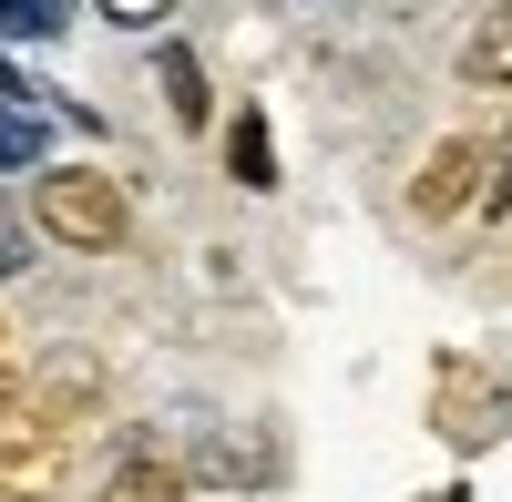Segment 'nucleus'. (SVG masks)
<instances>
[{
    "mask_svg": "<svg viewBox=\"0 0 512 502\" xmlns=\"http://www.w3.org/2000/svg\"><path fill=\"white\" fill-rule=\"evenodd\" d=\"M461 82L472 93H512V0H482V21L461 31Z\"/></svg>",
    "mask_w": 512,
    "mask_h": 502,
    "instance_id": "0eeeda50",
    "label": "nucleus"
},
{
    "mask_svg": "<svg viewBox=\"0 0 512 502\" xmlns=\"http://www.w3.org/2000/svg\"><path fill=\"white\" fill-rule=\"evenodd\" d=\"M72 11H62V0H0V31H11V41H52Z\"/></svg>",
    "mask_w": 512,
    "mask_h": 502,
    "instance_id": "9b49d317",
    "label": "nucleus"
},
{
    "mask_svg": "<svg viewBox=\"0 0 512 502\" xmlns=\"http://www.w3.org/2000/svg\"><path fill=\"white\" fill-rule=\"evenodd\" d=\"M431 431H441L451 451H482V441H502V431H512V380H502L492 359L451 349V359L431 369Z\"/></svg>",
    "mask_w": 512,
    "mask_h": 502,
    "instance_id": "7ed1b4c3",
    "label": "nucleus"
},
{
    "mask_svg": "<svg viewBox=\"0 0 512 502\" xmlns=\"http://www.w3.org/2000/svg\"><path fill=\"white\" fill-rule=\"evenodd\" d=\"M492 175H502V144H492V134H441L431 154H420V175H410V216H420V226L482 216V205H492Z\"/></svg>",
    "mask_w": 512,
    "mask_h": 502,
    "instance_id": "f03ea898",
    "label": "nucleus"
},
{
    "mask_svg": "<svg viewBox=\"0 0 512 502\" xmlns=\"http://www.w3.org/2000/svg\"><path fill=\"white\" fill-rule=\"evenodd\" d=\"M11 267H21V257H11V246H0V277H11Z\"/></svg>",
    "mask_w": 512,
    "mask_h": 502,
    "instance_id": "4468645a",
    "label": "nucleus"
},
{
    "mask_svg": "<svg viewBox=\"0 0 512 502\" xmlns=\"http://www.w3.org/2000/svg\"><path fill=\"white\" fill-rule=\"evenodd\" d=\"M502 154H512V134H502Z\"/></svg>",
    "mask_w": 512,
    "mask_h": 502,
    "instance_id": "dca6fc26",
    "label": "nucleus"
},
{
    "mask_svg": "<svg viewBox=\"0 0 512 502\" xmlns=\"http://www.w3.org/2000/svg\"><path fill=\"white\" fill-rule=\"evenodd\" d=\"M0 164H21V175L52 164V123H41L31 103H0Z\"/></svg>",
    "mask_w": 512,
    "mask_h": 502,
    "instance_id": "9d476101",
    "label": "nucleus"
},
{
    "mask_svg": "<svg viewBox=\"0 0 512 502\" xmlns=\"http://www.w3.org/2000/svg\"><path fill=\"white\" fill-rule=\"evenodd\" d=\"M0 349H11V328H0Z\"/></svg>",
    "mask_w": 512,
    "mask_h": 502,
    "instance_id": "2eb2a0df",
    "label": "nucleus"
},
{
    "mask_svg": "<svg viewBox=\"0 0 512 502\" xmlns=\"http://www.w3.org/2000/svg\"><path fill=\"white\" fill-rule=\"evenodd\" d=\"M226 175H236L246 195H267V185H277V144H267V113H256V103L226 123Z\"/></svg>",
    "mask_w": 512,
    "mask_h": 502,
    "instance_id": "1a4fd4ad",
    "label": "nucleus"
},
{
    "mask_svg": "<svg viewBox=\"0 0 512 502\" xmlns=\"http://www.w3.org/2000/svg\"><path fill=\"white\" fill-rule=\"evenodd\" d=\"M21 93H31V82H21V72H11V62H0V103H21Z\"/></svg>",
    "mask_w": 512,
    "mask_h": 502,
    "instance_id": "f8f14e48",
    "label": "nucleus"
},
{
    "mask_svg": "<svg viewBox=\"0 0 512 502\" xmlns=\"http://www.w3.org/2000/svg\"><path fill=\"white\" fill-rule=\"evenodd\" d=\"M103 410V380H82V369H62V380H41V390H21L11 400V421H31V431H52V441H72L82 421Z\"/></svg>",
    "mask_w": 512,
    "mask_h": 502,
    "instance_id": "423d86ee",
    "label": "nucleus"
},
{
    "mask_svg": "<svg viewBox=\"0 0 512 502\" xmlns=\"http://www.w3.org/2000/svg\"><path fill=\"white\" fill-rule=\"evenodd\" d=\"M154 82H164V113H175L185 134H205V113H216V93H205V62L185 52V41H164V52H154Z\"/></svg>",
    "mask_w": 512,
    "mask_h": 502,
    "instance_id": "6e6552de",
    "label": "nucleus"
},
{
    "mask_svg": "<svg viewBox=\"0 0 512 502\" xmlns=\"http://www.w3.org/2000/svg\"><path fill=\"white\" fill-rule=\"evenodd\" d=\"M31 226L72 246V257H113L123 236H134V195H123V175H103V164H41L31 175Z\"/></svg>",
    "mask_w": 512,
    "mask_h": 502,
    "instance_id": "f257e3e1",
    "label": "nucleus"
},
{
    "mask_svg": "<svg viewBox=\"0 0 512 502\" xmlns=\"http://www.w3.org/2000/svg\"><path fill=\"white\" fill-rule=\"evenodd\" d=\"M62 482H72V451L52 431H31V421L0 410V502H52Z\"/></svg>",
    "mask_w": 512,
    "mask_h": 502,
    "instance_id": "20e7f679",
    "label": "nucleus"
},
{
    "mask_svg": "<svg viewBox=\"0 0 512 502\" xmlns=\"http://www.w3.org/2000/svg\"><path fill=\"white\" fill-rule=\"evenodd\" d=\"M420 502H472V492H461V482H451V492H420Z\"/></svg>",
    "mask_w": 512,
    "mask_h": 502,
    "instance_id": "ddd939ff",
    "label": "nucleus"
},
{
    "mask_svg": "<svg viewBox=\"0 0 512 502\" xmlns=\"http://www.w3.org/2000/svg\"><path fill=\"white\" fill-rule=\"evenodd\" d=\"M195 472L175 462V441H123V462L93 482V502H185Z\"/></svg>",
    "mask_w": 512,
    "mask_h": 502,
    "instance_id": "39448f33",
    "label": "nucleus"
}]
</instances>
